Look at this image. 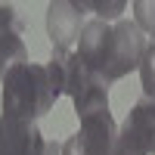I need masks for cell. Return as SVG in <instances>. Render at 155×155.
<instances>
[{
	"label": "cell",
	"instance_id": "cell-12",
	"mask_svg": "<svg viewBox=\"0 0 155 155\" xmlns=\"http://www.w3.org/2000/svg\"><path fill=\"white\" fill-rule=\"evenodd\" d=\"M109 155H146L143 152V146L137 143V140L130 137V130H118V137H115V146H112V152Z\"/></svg>",
	"mask_w": 155,
	"mask_h": 155
},
{
	"label": "cell",
	"instance_id": "cell-4",
	"mask_svg": "<svg viewBox=\"0 0 155 155\" xmlns=\"http://www.w3.org/2000/svg\"><path fill=\"white\" fill-rule=\"evenodd\" d=\"M0 155H62V146L47 143L34 121L0 118Z\"/></svg>",
	"mask_w": 155,
	"mask_h": 155
},
{
	"label": "cell",
	"instance_id": "cell-8",
	"mask_svg": "<svg viewBox=\"0 0 155 155\" xmlns=\"http://www.w3.org/2000/svg\"><path fill=\"white\" fill-rule=\"evenodd\" d=\"M124 130H130V137L143 146L146 155H155V99L143 96L134 102L130 112H127Z\"/></svg>",
	"mask_w": 155,
	"mask_h": 155
},
{
	"label": "cell",
	"instance_id": "cell-3",
	"mask_svg": "<svg viewBox=\"0 0 155 155\" xmlns=\"http://www.w3.org/2000/svg\"><path fill=\"white\" fill-rule=\"evenodd\" d=\"M115 121H112V112L102 109L81 118V130L74 137H68L62 143V155H109L115 146Z\"/></svg>",
	"mask_w": 155,
	"mask_h": 155
},
{
	"label": "cell",
	"instance_id": "cell-1",
	"mask_svg": "<svg viewBox=\"0 0 155 155\" xmlns=\"http://www.w3.org/2000/svg\"><path fill=\"white\" fill-rule=\"evenodd\" d=\"M53 87L44 65L22 62L3 74V118L37 121L53 109Z\"/></svg>",
	"mask_w": 155,
	"mask_h": 155
},
{
	"label": "cell",
	"instance_id": "cell-9",
	"mask_svg": "<svg viewBox=\"0 0 155 155\" xmlns=\"http://www.w3.org/2000/svg\"><path fill=\"white\" fill-rule=\"evenodd\" d=\"M140 78H143V90H146V96H149V99H155V41H149V44H146V50H143Z\"/></svg>",
	"mask_w": 155,
	"mask_h": 155
},
{
	"label": "cell",
	"instance_id": "cell-2",
	"mask_svg": "<svg viewBox=\"0 0 155 155\" xmlns=\"http://www.w3.org/2000/svg\"><path fill=\"white\" fill-rule=\"evenodd\" d=\"M146 44L149 41L143 37V31L137 28V22L121 19L118 25H112V44H109L106 65H102V81L112 84V81H118V78H124L127 71L140 68Z\"/></svg>",
	"mask_w": 155,
	"mask_h": 155
},
{
	"label": "cell",
	"instance_id": "cell-7",
	"mask_svg": "<svg viewBox=\"0 0 155 155\" xmlns=\"http://www.w3.org/2000/svg\"><path fill=\"white\" fill-rule=\"evenodd\" d=\"M109 44H112V25L93 19L84 25L81 37H78V56L84 59L87 68H93L102 74V65H106V56H109Z\"/></svg>",
	"mask_w": 155,
	"mask_h": 155
},
{
	"label": "cell",
	"instance_id": "cell-5",
	"mask_svg": "<svg viewBox=\"0 0 155 155\" xmlns=\"http://www.w3.org/2000/svg\"><path fill=\"white\" fill-rule=\"evenodd\" d=\"M84 3L71 0H56L47 6V34L53 41V53H71V44L84 31Z\"/></svg>",
	"mask_w": 155,
	"mask_h": 155
},
{
	"label": "cell",
	"instance_id": "cell-11",
	"mask_svg": "<svg viewBox=\"0 0 155 155\" xmlns=\"http://www.w3.org/2000/svg\"><path fill=\"white\" fill-rule=\"evenodd\" d=\"M81 3H84V9H93L102 22H106V19H115V16H121L124 6H127V3H121V0H109V3H102V0H81Z\"/></svg>",
	"mask_w": 155,
	"mask_h": 155
},
{
	"label": "cell",
	"instance_id": "cell-6",
	"mask_svg": "<svg viewBox=\"0 0 155 155\" xmlns=\"http://www.w3.org/2000/svg\"><path fill=\"white\" fill-rule=\"evenodd\" d=\"M28 62V50L22 41V22L9 3H0V81L9 68Z\"/></svg>",
	"mask_w": 155,
	"mask_h": 155
},
{
	"label": "cell",
	"instance_id": "cell-10",
	"mask_svg": "<svg viewBox=\"0 0 155 155\" xmlns=\"http://www.w3.org/2000/svg\"><path fill=\"white\" fill-rule=\"evenodd\" d=\"M134 12H137V28L152 34V41H155V0H137Z\"/></svg>",
	"mask_w": 155,
	"mask_h": 155
}]
</instances>
